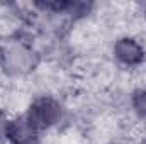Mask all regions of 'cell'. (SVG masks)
Returning a JSON list of instances; mask_svg holds the SVG:
<instances>
[{
	"mask_svg": "<svg viewBox=\"0 0 146 144\" xmlns=\"http://www.w3.org/2000/svg\"><path fill=\"white\" fill-rule=\"evenodd\" d=\"M34 129L29 120H15L9 127V136L15 144H29L34 139Z\"/></svg>",
	"mask_w": 146,
	"mask_h": 144,
	"instance_id": "3957f363",
	"label": "cell"
},
{
	"mask_svg": "<svg viewBox=\"0 0 146 144\" xmlns=\"http://www.w3.org/2000/svg\"><path fill=\"white\" fill-rule=\"evenodd\" d=\"M134 107L138 108V112L146 117V92H139L134 98Z\"/></svg>",
	"mask_w": 146,
	"mask_h": 144,
	"instance_id": "277c9868",
	"label": "cell"
},
{
	"mask_svg": "<svg viewBox=\"0 0 146 144\" xmlns=\"http://www.w3.org/2000/svg\"><path fill=\"white\" fill-rule=\"evenodd\" d=\"M58 115H60L58 105L53 100L42 98V100H39L36 105L33 107L31 115H29V122L34 127H46V126L53 124L58 119Z\"/></svg>",
	"mask_w": 146,
	"mask_h": 144,
	"instance_id": "6da1fadb",
	"label": "cell"
},
{
	"mask_svg": "<svg viewBox=\"0 0 146 144\" xmlns=\"http://www.w3.org/2000/svg\"><path fill=\"white\" fill-rule=\"evenodd\" d=\"M115 53H117V58L122 61V63H127V65H133V63H138L141 61L143 58V49L141 46L133 41V39H121L117 44H115Z\"/></svg>",
	"mask_w": 146,
	"mask_h": 144,
	"instance_id": "7a4b0ae2",
	"label": "cell"
}]
</instances>
